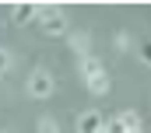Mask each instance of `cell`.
Masks as SVG:
<instances>
[{
	"instance_id": "6da1fadb",
	"label": "cell",
	"mask_w": 151,
	"mask_h": 133,
	"mask_svg": "<svg viewBox=\"0 0 151 133\" xmlns=\"http://www.w3.org/2000/svg\"><path fill=\"white\" fill-rule=\"evenodd\" d=\"M39 14H46L42 18V32L46 35H67V18H63L60 7H39Z\"/></svg>"
},
{
	"instance_id": "7a4b0ae2",
	"label": "cell",
	"mask_w": 151,
	"mask_h": 133,
	"mask_svg": "<svg viewBox=\"0 0 151 133\" xmlns=\"http://www.w3.org/2000/svg\"><path fill=\"white\" fill-rule=\"evenodd\" d=\"M53 88H56V81H53L49 70H35V74L28 77V91H32V98H49Z\"/></svg>"
},
{
	"instance_id": "3957f363",
	"label": "cell",
	"mask_w": 151,
	"mask_h": 133,
	"mask_svg": "<svg viewBox=\"0 0 151 133\" xmlns=\"http://www.w3.org/2000/svg\"><path fill=\"white\" fill-rule=\"evenodd\" d=\"M77 133H106V123L99 112H81L77 116Z\"/></svg>"
},
{
	"instance_id": "277c9868",
	"label": "cell",
	"mask_w": 151,
	"mask_h": 133,
	"mask_svg": "<svg viewBox=\"0 0 151 133\" xmlns=\"http://www.w3.org/2000/svg\"><path fill=\"white\" fill-rule=\"evenodd\" d=\"M77 70H81V77H84V84H88L91 77H99V74H106V70H102V63H99L95 56H84V60H81V66H77Z\"/></svg>"
},
{
	"instance_id": "5b68a950",
	"label": "cell",
	"mask_w": 151,
	"mask_h": 133,
	"mask_svg": "<svg viewBox=\"0 0 151 133\" xmlns=\"http://www.w3.org/2000/svg\"><path fill=\"white\" fill-rule=\"evenodd\" d=\"M35 14H39V4H18L14 7V25H28Z\"/></svg>"
},
{
	"instance_id": "8992f818",
	"label": "cell",
	"mask_w": 151,
	"mask_h": 133,
	"mask_svg": "<svg viewBox=\"0 0 151 133\" xmlns=\"http://www.w3.org/2000/svg\"><path fill=\"white\" fill-rule=\"evenodd\" d=\"M70 49L81 53V60H84V56H91V39H88L84 32H74V35H70Z\"/></svg>"
},
{
	"instance_id": "52a82bcc",
	"label": "cell",
	"mask_w": 151,
	"mask_h": 133,
	"mask_svg": "<svg viewBox=\"0 0 151 133\" xmlns=\"http://www.w3.org/2000/svg\"><path fill=\"white\" fill-rule=\"evenodd\" d=\"M109 84H113V81H109V74H99V77H91V81H88V91H91V95H106V91H109Z\"/></svg>"
},
{
	"instance_id": "ba28073f",
	"label": "cell",
	"mask_w": 151,
	"mask_h": 133,
	"mask_svg": "<svg viewBox=\"0 0 151 133\" xmlns=\"http://www.w3.org/2000/svg\"><path fill=\"white\" fill-rule=\"evenodd\" d=\"M119 119H123V126H127V133H130V130H141V116H137L134 109H127V112H123Z\"/></svg>"
},
{
	"instance_id": "9c48e42d",
	"label": "cell",
	"mask_w": 151,
	"mask_h": 133,
	"mask_svg": "<svg viewBox=\"0 0 151 133\" xmlns=\"http://www.w3.org/2000/svg\"><path fill=\"white\" fill-rule=\"evenodd\" d=\"M35 130H39V133H60V126H56V119H53V116H42Z\"/></svg>"
},
{
	"instance_id": "30bf717a",
	"label": "cell",
	"mask_w": 151,
	"mask_h": 133,
	"mask_svg": "<svg viewBox=\"0 0 151 133\" xmlns=\"http://www.w3.org/2000/svg\"><path fill=\"white\" fill-rule=\"evenodd\" d=\"M113 46H116V53H127V49H130V35H127V32H119V35L113 39Z\"/></svg>"
},
{
	"instance_id": "8fae6325",
	"label": "cell",
	"mask_w": 151,
	"mask_h": 133,
	"mask_svg": "<svg viewBox=\"0 0 151 133\" xmlns=\"http://www.w3.org/2000/svg\"><path fill=\"white\" fill-rule=\"evenodd\" d=\"M106 133H127L123 119H119V116H116V119H109V123H106Z\"/></svg>"
},
{
	"instance_id": "7c38bea8",
	"label": "cell",
	"mask_w": 151,
	"mask_h": 133,
	"mask_svg": "<svg viewBox=\"0 0 151 133\" xmlns=\"http://www.w3.org/2000/svg\"><path fill=\"white\" fill-rule=\"evenodd\" d=\"M11 63H14V60H11V53L0 46V74H7V70H11Z\"/></svg>"
},
{
	"instance_id": "4fadbf2b",
	"label": "cell",
	"mask_w": 151,
	"mask_h": 133,
	"mask_svg": "<svg viewBox=\"0 0 151 133\" xmlns=\"http://www.w3.org/2000/svg\"><path fill=\"white\" fill-rule=\"evenodd\" d=\"M141 60L151 63V39H148V42H141Z\"/></svg>"
},
{
	"instance_id": "5bb4252c",
	"label": "cell",
	"mask_w": 151,
	"mask_h": 133,
	"mask_svg": "<svg viewBox=\"0 0 151 133\" xmlns=\"http://www.w3.org/2000/svg\"><path fill=\"white\" fill-rule=\"evenodd\" d=\"M130 133H144V130H130Z\"/></svg>"
},
{
	"instance_id": "9a60e30c",
	"label": "cell",
	"mask_w": 151,
	"mask_h": 133,
	"mask_svg": "<svg viewBox=\"0 0 151 133\" xmlns=\"http://www.w3.org/2000/svg\"><path fill=\"white\" fill-rule=\"evenodd\" d=\"M0 133H11V130H0Z\"/></svg>"
}]
</instances>
